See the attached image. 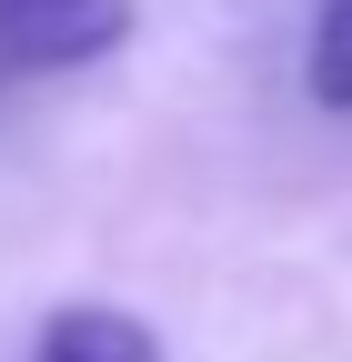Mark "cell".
<instances>
[{
  "label": "cell",
  "mask_w": 352,
  "mask_h": 362,
  "mask_svg": "<svg viewBox=\"0 0 352 362\" xmlns=\"http://www.w3.org/2000/svg\"><path fill=\"white\" fill-rule=\"evenodd\" d=\"M131 40V0H0V61L11 71H71Z\"/></svg>",
  "instance_id": "obj_1"
},
{
  "label": "cell",
  "mask_w": 352,
  "mask_h": 362,
  "mask_svg": "<svg viewBox=\"0 0 352 362\" xmlns=\"http://www.w3.org/2000/svg\"><path fill=\"white\" fill-rule=\"evenodd\" d=\"M30 362H161V332L141 312H111V302H71L40 322V352Z\"/></svg>",
  "instance_id": "obj_2"
},
{
  "label": "cell",
  "mask_w": 352,
  "mask_h": 362,
  "mask_svg": "<svg viewBox=\"0 0 352 362\" xmlns=\"http://www.w3.org/2000/svg\"><path fill=\"white\" fill-rule=\"evenodd\" d=\"M312 101L322 111H352V0H332L322 30H312Z\"/></svg>",
  "instance_id": "obj_3"
}]
</instances>
